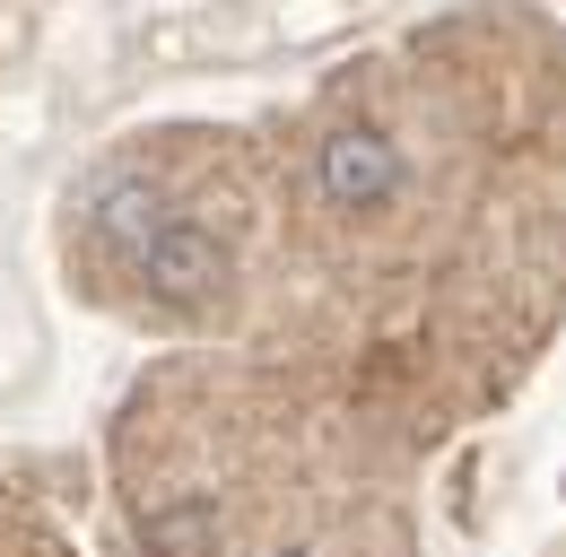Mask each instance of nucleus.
Wrapping results in <instances>:
<instances>
[{
  "instance_id": "1",
  "label": "nucleus",
  "mask_w": 566,
  "mask_h": 557,
  "mask_svg": "<svg viewBox=\"0 0 566 557\" xmlns=\"http://www.w3.org/2000/svg\"><path fill=\"white\" fill-rule=\"evenodd\" d=\"M314 175H323V201L332 209H384L401 192V148L384 132H332Z\"/></svg>"
},
{
  "instance_id": "2",
  "label": "nucleus",
  "mask_w": 566,
  "mask_h": 557,
  "mask_svg": "<svg viewBox=\"0 0 566 557\" xmlns=\"http://www.w3.org/2000/svg\"><path fill=\"white\" fill-rule=\"evenodd\" d=\"M132 271H140L157 296H201L210 278H227V253H218L210 227H192V218H166V235L148 244Z\"/></svg>"
},
{
  "instance_id": "3",
  "label": "nucleus",
  "mask_w": 566,
  "mask_h": 557,
  "mask_svg": "<svg viewBox=\"0 0 566 557\" xmlns=\"http://www.w3.org/2000/svg\"><path fill=\"white\" fill-rule=\"evenodd\" d=\"M96 235H105V244H123V253L140 262L148 244L166 235V201H157V192H140V183H114V192H105V209H96Z\"/></svg>"
}]
</instances>
